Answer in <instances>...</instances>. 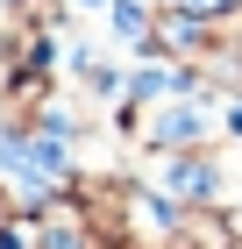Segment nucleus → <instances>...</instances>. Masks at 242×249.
I'll return each instance as SVG.
<instances>
[{"label":"nucleus","instance_id":"obj_1","mask_svg":"<svg viewBox=\"0 0 242 249\" xmlns=\"http://www.w3.org/2000/svg\"><path fill=\"white\" fill-rule=\"evenodd\" d=\"M36 249H100V235H93V221L78 213L72 185L50 192V199L36 207Z\"/></svg>","mask_w":242,"mask_h":249},{"label":"nucleus","instance_id":"obj_2","mask_svg":"<svg viewBox=\"0 0 242 249\" xmlns=\"http://www.w3.org/2000/svg\"><path fill=\"white\" fill-rule=\"evenodd\" d=\"M157 7H178V15H200V21H228V15H242V0H157Z\"/></svg>","mask_w":242,"mask_h":249}]
</instances>
